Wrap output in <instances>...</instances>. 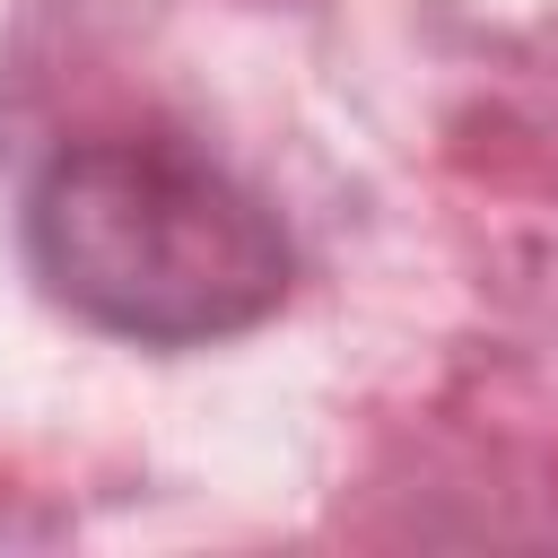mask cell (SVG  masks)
Segmentation results:
<instances>
[{
	"label": "cell",
	"mask_w": 558,
	"mask_h": 558,
	"mask_svg": "<svg viewBox=\"0 0 558 558\" xmlns=\"http://www.w3.org/2000/svg\"><path fill=\"white\" fill-rule=\"evenodd\" d=\"M44 288L148 349L218 340L288 296L279 218L183 140H87L26 192Z\"/></svg>",
	"instance_id": "6da1fadb"
}]
</instances>
